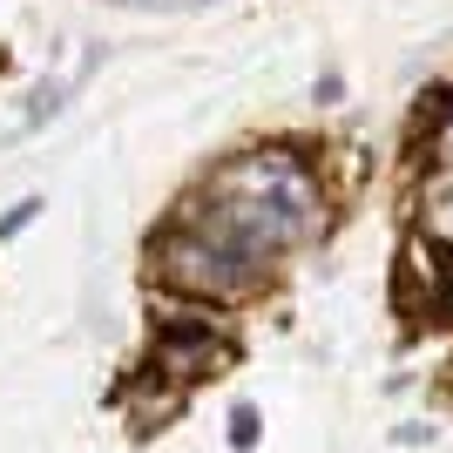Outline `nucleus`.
Listing matches in <instances>:
<instances>
[{
  "label": "nucleus",
  "mask_w": 453,
  "mask_h": 453,
  "mask_svg": "<svg viewBox=\"0 0 453 453\" xmlns=\"http://www.w3.org/2000/svg\"><path fill=\"white\" fill-rule=\"evenodd\" d=\"M230 447L237 453L257 447V413H250V406H230Z\"/></svg>",
  "instance_id": "obj_2"
},
{
  "label": "nucleus",
  "mask_w": 453,
  "mask_h": 453,
  "mask_svg": "<svg viewBox=\"0 0 453 453\" xmlns=\"http://www.w3.org/2000/svg\"><path fill=\"white\" fill-rule=\"evenodd\" d=\"M35 210H41V196H20V203L7 210V224H0V237H20V230L35 224Z\"/></svg>",
  "instance_id": "obj_4"
},
{
  "label": "nucleus",
  "mask_w": 453,
  "mask_h": 453,
  "mask_svg": "<svg viewBox=\"0 0 453 453\" xmlns=\"http://www.w3.org/2000/svg\"><path fill=\"white\" fill-rule=\"evenodd\" d=\"M426 224H434L440 237H447V244H453V183H447V189H440V196H434V210H426Z\"/></svg>",
  "instance_id": "obj_3"
},
{
  "label": "nucleus",
  "mask_w": 453,
  "mask_h": 453,
  "mask_svg": "<svg viewBox=\"0 0 453 453\" xmlns=\"http://www.w3.org/2000/svg\"><path fill=\"white\" fill-rule=\"evenodd\" d=\"M311 230L319 183L304 176V163L284 150H250L230 156L203 196L156 237V271L189 298H237L265 278L278 250L304 244Z\"/></svg>",
  "instance_id": "obj_1"
},
{
  "label": "nucleus",
  "mask_w": 453,
  "mask_h": 453,
  "mask_svg": "<svg viewBox=\"0 0 453 453\" xmlns=\"http://www.w3.org/2000/svg\"><path fill=\"white\" fill-rule=\"evenodd\" d=\"M440 142H447V150H453V115H447V129H440Z\"/></svg>",
  "instance_id": "obj_5"
}]
</instances>
